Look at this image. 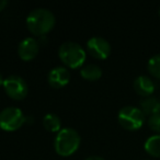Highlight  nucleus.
Instances as JSON below:
<instances>
[{
    "mask_svg": "<svg viewBox=\"0 0 160 160\" xmlns=\"http://www.w3.org/2000/svg\"><path fill=\"white\" fill-rule=\"evenodd\" d=\"M27 27L34 35H45L55 27L56 19L54 13L46 8H36L30 11L27 17Z\"/></svg>",
    "mask_w": 160,
    "mask_h": 160,
    "instance_id": "1",
    "label": "nucleus"
},
{
    "mask_svg": "<svg viewBox=\"0 0 160 160\" xmlns=\"http://www.w3.org/2000/svg\"><path fill=\"white\" fill-rule=\"evenodd\" d=\"M81 137L75 128L64 127L57 133L54 140V148L58 155L68 157L78 150Z\"/></svg>",
    "mask_w": 160,
    "mask_h": 160,
    "instance_id": "2",
    "label": "nucleus"
},
{
    "mask_svg": "<svg viewBox=\"0 0 160 160\" xmlns=\"http://www.w3.org/2000/svg\"><path fill=\"white\" fill-rule=\"evenodd\" d=\"M58 56L60 60L69 68H78L81 67L86 62L87 53L85 48L80 44L72 41L62 43L58 49Z\"/></svg>",
    "mask_w": 160,
    "mask_h": 160,
    "instance_id": "3",
    "label": "nucleus"
},
{
    "mask_svg": "<svg viewBox=\"0 0 160 160\" xmlns=\"http://www.w3.org/2000/svg\"><path fill=\"white\" fill-rule=\"evenodd\" d=\"M118 121L123 128L127 131H137L144 125L145 114L139 108L125 105L118 111Z\"/></svg>",
    "mask_w": 160,
    "mask_h": 160,
    "instance_id": "4",
    "label": "nucleus"
},
{
    "mask_svg": "<svg viewBox=\"0 0 160 160\" xmlns=\"http://www.w3.org/2000/svg\"><path fill=\"white\" fill-rule=\"evenodd\" d=\"M25 122L22 110L16 107H7L0 112V128L6 132H14Z\"/></svg>",
    "mask_w": 160,
    "mask_h": 160,
    "instance_id": "5",
    "label": "nucleus"
},
{
    "mask_svg": "<svg viewBox=\"0 0 160 160\" xmlns=\"http://www.w3.org/2000/svg\"><path fill=\"white\" fill-rule=\"evenodd\" d=\"M3 89L10 98L18 101L23 100L29 92L27 81L18 75H10L5 78Z\"/></svg>",
    "mask_w": 160,
    "mask_h": 160,
    "instance_id": "6",
    "label": "nucleus"
},
{
    "mask_svg": "<svg viewBox=\"0 0 160 160\" xmlns=\"http://www.w3.org/2000/svg\"><path fill=\"white\" fill-rule=\"evenodd\" d=\"M87 51L97 59H105L111 54V44L102 36H92L87 41Z\"/></svg>",
    "mask_w": 160,
    "mask_h": 160,
    "instance_id": "7",
    "label": "nucleus"
},
{
    "mask_svg": "<svg viewBox=\"0 0 160 160\" xmlns=\"http://www.w3.org/2000/svg\"><path fill=\"white\" fill-rule=\"evenodd\" d=\"M70 80V72L68 68L64 66H56L48 71L47 75V81L53 88L59 89L68 85Z\"/></svg>",
    "mask_w": 160,
    "mask_h": 160,
    "instance_id": "8",
    "label": "nucleus"
},
{
    "mask_svg": "<svg viewBox=\"0 0 160 160\" xmlns=\"http://www.w3.org/2000/svg\"><path fill=\"white\" fill-rule=\"evenodd\" d=\"M40 51V44L38 40L32 36L23 38L18 46V54L20 58L25 62L32 60L36 57Z\"/></svg>",
    "mask_w": 160,
    "mask_h": 160,
    "instance_id": "9",
    "label": "nucleus"
},
{
    "mask_svg": "<svg viewBox=\"0 0 160 160\" xmlns=\"http://www.w3.org/2000/svg\"><path fill=\"white\" fill-rule=\"evenodd\" d=\"M133 87L134 90L140 97H144V98L152 96V93L156 90V86L155 82L152 81V79L145 75H140L135 78L133 82Z\"/></svg>",
    "mask_w": 160,
    "mask_h": 160,
    "instance_id": "10",
    "label": "nucleus"
},
{
    "mask_svg": "<svg viewBox=\"0 0 160 160\" xmlns=\"http://www.w3.org/2000/svg\"><path fill=\"white\" fill-rule=\"evenodd\" d=\"M140 110L145 116H151L155 114L160 113V99L156 98V97H147L144 98L140 101Z\"/></svg>",
    "mask_w": 160,
    "mask_h": 160,
    "instance_id": "11",
    "label": "nucleus"
},
{
    "mask_svg": "<svg viewBox=\"0 0 160 160\" xmlns=\"http://www.w3.org/2000/svg\"><path fill=\"white\" fill-rule=\"evenodd\" d=\"M80 75L82 76V78L86 80L97 81L102 77V69L97 64H87L81 67Z\"/></svg>",
    "mask_w": 160,
    "mask_h": 160,
    "instance_id": "12",
    "label": "nucleus"
},
{
    "mask_svg": "<svg viewBox=\"0 0 160 160\" xmlns=\"http://www.w3.org/2000/svg\"><path fill=\"white\" fill-rule=\"evenodd\" d=\"M144 149L151 157L160 158V134L149 136L144 144Z\"/></svg>",
    "mask_w": 160,
    "mask_h": 160,
    "instance_id": "13",
    "label": "nucleus"
},
{
    "mask_svg": "<svg viewBox=\"0 0 160 160\" xmlns=\"http://www.w3.org/2000/svg\"><path fill=\"white\" fill-rule=\"evenodd\" d=\"M43 126L45 129L52 133H56L59 132L60 127H62V120L58 115L54 113H47L46 115L43 118Z\"/></svg>",
    "mask_w": 160,
    "mask_h": 160,
    "instance_id": "14",
    "label": "nucleus"
},
{
    "mask_svg": "<svg viewBox=\"0 0 160 160\" xmlns=\"http://www.w3.org/2000/svg\"><path fill=\"white\" fill-rule=\"evenodd\" d=\"M147 69L153 78L160 80V54H156L149 58Z\"/></svg>",
    "mask_w": 160,
    "mask_h": 160,
    "instance_id": "15",
    "label": "nucleus"
},
{
    "mask_svg": "<svg viewBox=\"0 0 160 160\" xmlns=\"http://www.w3.org/2000/svg\"><path fill=\"white\" fill-rule=\"evenodd\" d=\"M148 126L151 131L160 134V113L151 115L148 118Z\"/></svg>",
    "mask_w": 160,
    "mask_h": 160,
    "instance_id": "16",
    "label": "nucleus"
},
{
    "mask_svg": "<svg viewBox=\"0 0 160 160\" xmlns=\"http://www.w3.org/2000/svg\"><path fill=\"white\" fill-rule=\"evenodd\" d=\"M85 160H105V159L102 157H100V156H90V157L86 158Z\"/></svg>",
    "mask_w": 160,
    "mask_h": 160,
    "instance_id": "17",
    "label": "nucleus"
},
{
    "mask_svg": "<svg viewBox=\"0 0 160 160\" xmlns=\"http://www.w3.org/2000/svg\"><path fill=\"white\" fill-rule=\"evenodd\" d=\"M8 5L7 0H0V11H2L3 9L6 8V6Z\"/></svg>",
    "mask_w": 160,
    "mask_h": 160,
    "instance_id": "18",
    "label": "nucleus"
},
{
    "mask_svg": "<svg viewBox=\"0 0 160 160\" xmlns=\"http://www.w3.org/2000/svg\"><path fill=\"white\" fill-rule=\"evenodd\" d=\"M3 82H5V78L2 77L1 73H0V86H3Z\"/></svg>",
    "mask_w": 160,
    "mask_h": 160,
    "instance_id": "19",
    "label": "nucleus"
},
{
    "mask_svg": "<svg viewBox=\"0 0 160 160\" xmlns=\"http://www.w3.org/2000/svg\"><path fill=\"white\" fill-rule=\"evenodd\" d=\"M158 13H159V17H160V9H159V11H158Z\"/></svg>",
    "mask_w": 160,
    "mask_h": 160,
    "instance_id": "20",
    "label": "nucleus"
}]
</instances>
